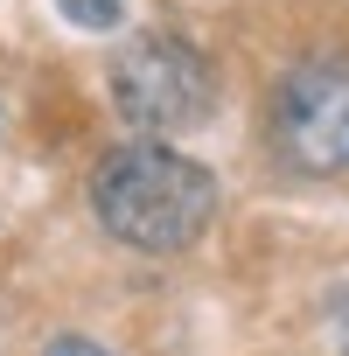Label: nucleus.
I'll list each match as a JSON object with an SVG mask.
<instances>
[{
    "label": "nucleus",
    "instance_id": "obj_4",
    "mask_svg": "<svg viewBox=\"0 0 349 356\" xmlns=\"http://www.w3.org/2000/svg\"><path fill=\"white\" fill-rule=\"evenodd\" d=\"M56 8L77 22V29H91V35H105V29H119V15H126V0H56Z\"/></svg>",
    "mask_w": 349,
    "mask_h": 356
},
{
    "label": "nucleus",
    "instance_id": "obj_6",
    "mask_svg": "<svg viewBox=\"0 0 349 356\" xmlns=\"http://www.w3.org/2000/svg\"><path fill=\"white\" fill-rule=\"evenodd\" d=\"M342 356H349V307H342Z\"/></svg>",
    "mask_w": 349,
    "mask_h": 356
},
{
    "label": "nucleus",
    "instance_id": "obj_5",
    "mask_svg": "<svg viewBox=\"0 0 349 356\" xmlns=\"http://www.w3.org/2000/svg\"><path fill=\"white\" fill-rule=\"evenodd\" d=\"M42 356H112V349H98V342H84V335H56Z\"/></svg>",
    "mask_w": 349,
    "mask_h": 356
},
{
    "label": "nucleus",
    "instance_id": "obj_3",
    "mask_svg": "<svg viewBox=\"0 0 349 356\" xmlns=\"http://www.w3.org/2000/svg\"><path fill=\"white\" fill-rule=\"evenodd\" d=\"M266 133L273 154L300 175H349V56H307L279 70L266 98Z\"/></svg>",
    "mask_w": 349,
    "mask_h": 356
},
{
    "label": "nucleus",
    "instance_id": "obj_2",
    "mask_svg": "<svg viewBox=\"0 0 349 356\" xmlns=\"http://www.w3.org/2000/svg\"><path fill=\"white\" fill-rule=\"evenodd\" d=\"M112 105L126 126H140L147 140H174L196 133L217 112V70L196 42L182 35H133L112 56Z\"/></svg>",
    "mask_w": 349,
    "mask_h": 356
},
{
    "label": "nucleus",
    "instance_id": "obj_1",
    "mask_svg": "<svg viewBox=\"0 0 349 356\" xmlns=\"http://www.w3.org/2000/svg\"><path fill=\"white\" fill-rule=\"evenodd\" d=\"M217 175L189 154H174L168 140H133L112 147L91 168V217L105 238H119L126 252L147 259H174L189 252L210 224H217Z\"/></svg>",
    "mask_w": 349,
    "mask_h": 356
}]
</instances>
